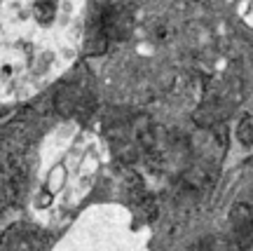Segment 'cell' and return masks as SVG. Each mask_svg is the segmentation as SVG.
Masks as SVG:
<instances>
[{
    "mask_svg": "<svg viewBox=\"0 0 253 251\" xmlns=\"http://www.w3.org/2000/svg\"><path fill=\"white\" fill-rule=\"evenodd\" d=\"M82 9L84 0H5L0 5V99H26L75 61Z\"/></svg>",
    "mask_w": 253,
    "mask_h": 251,
    "instance_id": "1",
    "label": "cell"
}]
</instances>
